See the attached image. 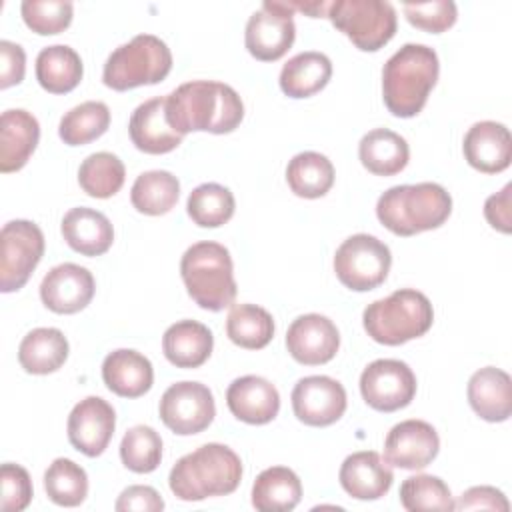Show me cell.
Returning <instances> with one entry per match:
<instances>
[{"label":"cell","instance_id":"6da1fadb","mask_svg":"<svg viewBox=\"0 0 512 512\" xmlns=\"http://www.w3.org/2000/svg\"><path fill=\"white\" fill-rule=\"evenodd\" d=\"M166 116L182 136L188 132L228 134L240 126L244 104L228 84L192 80L166 96Z\"/></svg>","mask_w":512,"mask_h":512},{"label":"cell","instance_id":"7a4b0ae2","mask_svg":"<svg viewBox=\"0 0 512 512\" xmlns=\"http://www.w3.org/2000/svg\"><path fill=\"white\" fill-rule=\"evenodd\" d=\"M440 72L438 54L426 44H404L382 68V96L386 108L398 118L416 116Z\"/></svg>","mask_w":512,"mask_h":512},{"label":"cell","instance_id":"3957f363","mask_svg":"<svg viewBox=\"0 0 512 512\" xmlns=\"http://www.w3.org/2000/svg\"><path fill=\"white\" fill-rule=\"evenodd\" d=\"M242 480L240 456L218 442L204 444L182 456L170 470L168 484L176 498L198 502L232 494Z\"/></svg>","mask_w":512,"mask_h":512},{"label":"cell","instance_id":"277c9868","mask_svg":"<svg viewBox=\"0 0 512 512\" xmlns=\"http://www.w3.org/2000/svg\"><path fill=\"white\" fill-rule=\"evenodd\" d=\"M452 212V196L436 182L388 188L376 202V216L396 236H414L442 226Z\"/></svg>","mask_w":512,"mask_h":512},{"label":"cell","instance_id":"5b68a950","mask_svg":"<svg viewBox=\"0 0 512 512\" xmlns=\"http://www.w3.org/2000/svg\"><path fill=\"white\" fill-rule=\"evenodd\" d=\"M180 276L188 296L204 310L220 312L234 304L236 280L228 248L218 242H196L180 260Z\"/></svg>","mask_w":512,"mask_h":512},{"label":"cell","instance_id":"8992f818","mask_svg":"<svg viewBox=\"0 0 512 512\" xmlns=\"http://www.w3.org/2000/svg\"><path fill=\"white\" fill-rule=\"evenodd\" d=\"M434 322V310L426 294L400 288L390 296L366 306L362 324L368 336L384 346H400L424 336Z\"/></svg>","mask_w":512,"mask_h":512},{"label":"cell","instance_id":"52a82bcc","mask_svg":"<svg viewBox=\"0 0 512 512\" xmlns=\"http://www.w3.org/2000/svg\"><path fill=\"white\" fill-rule=\"evenodd\" d=\"M172 70V52L154 34H138L118 46L106 60L102 80L108 88L124 92L144 84H158Z\"/></svg>","mask_w":512,"mask_h":512},{"label":"cell","instance_id":"ba28073f","mask_svg":"<svg viewBox=\"0 0 512 512\" xmlns=\"http://www.w3.org/2000/svg\"><path fill=\"white\" fill-rule=\"evenodd\" d=\"M326 16L364 52L380 50L396 34V10L384 0H336Z\"/></svg>","mask_w":512,"mask_h":512},{"label":"cell","instance_id":"9c48e42d","mask_svg":"<svg viewBox=\"0 0 512 512\" xmlns=\"http://www.w3.org/2000/svg\"><path fill=\"white\" fill-rule=\"evenodd\" d=\"M392 264L390 248L370 234L346 238L334 254L336 278L354 292H368L380 286Z\"/></svg>","mask_w":512,"mask_h":512},{"label":"cell","instance_id":"30bf717a","mask_svg":"<svg viewBox=\"0 0 512 512\" xmlns=\"http://www.w3.org/2000/svg\"><path fill=\"white\" fill-rule=\"evenodd\" d=\"M44 254V234L30 220H10L0 232V290H20Z\"/></svg>","mask_w":512,"mask_h":512},{"label":"cell","instance_id":"8fae6325","mask_svg":"<svg viewBox=\"0 0 512 512\" xmlns=\"http://www.w3.org/2000/svg\"><path fill=\"white\" fill-rule=\"evenodd\" d=\"M292 14L290 4L278 0H264L260 10L252 12L246 22L244 44L256 60L274 62L290 50L296 38Z\"/></svg>","mask_w":512,"mask_h":512},{"label":"cell","instance_id":"7c38bea8","mask_svg":"<svg viewBox=\"0 0 512 512\" xmlns=\"http://www.w3.org/2000/svg\"><path fill=\"white\" fill-rule=\"evenodd\" d=\"M160 420L174 434L190 436L206 430L214 416V396L206 384L184 380L176 382L160 398Z\"/></svg>","mask_w":512,"mask_h":512},{"label":"cell","instance_id":"4fadbf2b","mask_svg":"<svg viewBox=\"0 0 512 512\" xmlns=\"http://www.w3.org/2000/svg\"><path fill=\"white\" fill-rule=\"evenodd\" d=\"M360 392L370 408L378 412H394L412 402L416 394V376L406 362L380 358L362 370Z\"/></svg>","mask_w":512,"mask_h":512},{"label":"cell","instance_id":"5bb4252c","mask_svg":"<svg viewBox=\"0 0 512 512\" xmlns=\"http://www.w3.org/2000/svg\"><path fill=\"white\" fill-rule=\"evenodd\" d=\"M292 410L306 426H330L346 412V390L330 376H306L292 390Z\"/></svg>","mask_w":512,"mask_h":512},{"label":"cell","instance_id":"9a60e30c","mask_svg":"<svg viewBox=\"0 0 512 512\" xmlns=\"http://www.w3.org/2000/svg\"><path fill=\"white\" fill-rule=\"evenodd\" d=\"M440 450V438L424 420H404L390 428L384 440V460L402 470L426 468Z\"/></svg>","mask_w":512,"mask_h":512},{"label":"cell","instance_id":"2e32d148","mask_svg":"<svg viewBox=\"0 0 512 512\" xmlns=\"http://www.w3.org/2000/svg\"><path fill=\"white\" fill-rule=\"evenodd\" d=\"M114 428L116 412L100 396H88L80 400L68 416L70 444L90 458L100 456L108 448Z\"/></svg>","mask_w":512,"mask_h":512},{"label":"cell","instance_id":"e0dca14e","mask_svg":"<svg viewBox=\"0 0 512 512\" xmlns=\"http://www.w3.org/2000/svg\"><path fill=\"white\" fill-rule=\"evenodd\" d=\"M286 348L290 356L304 366L330 362L340 348V332L336 324L322 314L298 316L286 332Z\"/></svg>","mask_w":512,"mask_h":512},{"label":"cell","instance_id":"ac0fdd59","mask_svg":"<svg viewBox=\"0 0 512 512\" xmlns=\"http://www.w3.org/2000/svg\"><path fill=\"white\" fill-rule=\"evenodd\" d=\"M94 276L88 268L64 262L54 266L40 284L44 306L56 314H76L94 298Z\"/></svg>","mask_w":512,"mask_h":512},{"label":"cell","instance_id":"d6986e66","mask_svg":"<svg viewBox=\"0 0 512 512\" xmlns=\"http://www.w3.org/2000/svg\"><path fill=\"white\" fill-rule=\"evenodd\" d=\"M462 152L466 162L484 174H496L510 166L512 138L504 124L482 120L468 128Z\"/></svg>","mask_w":512,"mask_h":512},{"label":"cell","instance_id":"ffe728a7","mask_svg":"<svg viewBox=\"0 0 512 512\" xmlns=\"http://www.w3.org/2000/svg\"><path fill=\"white\" fill-rule=\"evenodd\" d=\"M226 404L232 416L246 424H268L278 416L280 394L262 376H240L226 390Z\"/></svg>","mask_w":512,"mask_h":512},{"label":"cell","instance_id":"44dd1931","mask_svg":"<svg viewBox=\"0 0 512 512\" xmlns=\"http://www.w3.org/2000/svg\"><path fill=\"white\" fill-rule=\"evenodd\" d=\"M128 134L132 144L146 154L172 152L182 142L166 116V96H156L142 102L130 116Z\"/></svg>","mask_w":512,"mask_h":512},{"label":"cell","instance_id":"7402d4cb","mask_svg":"<svg viewBox=\"0 0 512 512\" xmlns=\"http://www.w3.org/2000/svg\"><path fill=\"white\" fill-rule=\"evenodd\" d=\"M340 484L356 500H378L382 498L394 480V474L374 450H362L346 456L340 466Z\"/></svg>","mask_w":512,"mask_h":512},{"label":"cell","instance_id":"603a6c76","mask_svg":"<svg viewBox=\"0 0 512 512\" xmlns=\"http://www.w3.org/2000/svg\"><path fill=\"white\" fill-rule=\"evenodd\" d=\"M40 140V124L34 114L22 108L6 110L0 116V172L20 170Z\"/></svg>","mask_w":512,"mask_h":512},{"label":"cell","instance_id":"cb8c5ba5","mask_svg":"<svg viewBox=\"0 0 512 512\" xmlns=\"http://www.w3.org/2000/svg\"><path fill=\"white\" fill-rule=\"evenodd\" d=\"M466 394L472 410L486 422H504L512 414V382L496 366L476 370L468 380Z\"/></svg>","mask_w":512,"mask_h":512},{"label":"cell","instance_id":"d4e9b609","mask_svg":"<svg viewBox=\"0 0 512 512\" xmlns=\"http://www.w3.org/2000/svg\"><path fill=\"white\" fill-rule=\"evenodd\" d=\"M102 380L116 396L138 398L152 388L154 370L144 354L130 348H120L104 358Z\"/></svg>","mask_w":512,"mask_h":512},{"label":"cell","instance_id":"484cf974","mask_svg":"<svg viewBox=\"0 0 512 512\" xmlns=\"http://www.w3.org/2000/svg\"><path fill=\"white\" fill-rule=\"evenodd\" d=\"M66 244L82 256H100L110 250L114 242V228L110 220L86 206L72 208L64 214L60 224Z\"/></svg>","mask_w":512,"mask_h":512},{"label":"cell","instance_id":"4316f807","mask_svg":"<svg viewBox=\"0 0 512 512\" xmlns=\"http://www.w3.org/2000/svg\"><path fill=\"white\" fill-rule=\"evenodd\" d=\"M214 348V336L208 326L196 320H180L162 336V350L170 364L176 368L202 366Z\"/></svg>","mask_w":512,"mask_h":512},{"label":"cell","instance_id":"83f0119b","mask_svg":"<svg viewBox=\"0 0 512 512\" xmlns=\"http://www.w3.org/2000/svg\"><path fill=\"white\" fill-rule=\"evenodd\" d=\"M358 158L368 172L376 176H394L406 168L410 148L400 134L388 128H374L362 136Z\"/></svg>","mask_w":512,"mask_h":512},{"label":"cell","instance_id":"f1b7e54d","mask_svg":"<svg viewBox=\"0 0 512 512\" xmlns=\"http://www.w3.org/2000/svg\"><path fill=\"white\" fill-rule=\"evenodd\" d=\"M332 76V62L322 52H300L280 70V88L290 98H308L320 92Z\"/></svg>","mask_w":512,"mask_h":512},{"label":"cell","instance_id":"f546056e","mask_svg":"<svg viewBox=\"0 0 512 512\" xmlns=\"http://www.w3.org/2000/svg\"><path fill=\"white\" fill-rule=\"evenodd\" d=\"M302 484L294 470L272 466L262 470L252 486V506L260 512H288L298 506Z\"/></svg>","mask_w":512,"mask_h":512},{"label":"cell","instance_id":"4dcf8cb0","mask_svg":"<svg viewBox=\"0 0 512 512\" xmlns=\"http://www.w3.org/2000/svg\"><path fill=\"white\" fill-rule=\"evenodd\" d=\"M84 74L78 52L66 44H54L40 50L36 58V80L50 94L74 90Z\"/></svg>","mask_w":512,"mask_h":512},{"label":"cell","instance_id":"1f68e13d","mask_svg":"<svg viewBox=\"0 0 512 512\" xmlns=\"http://www.w3.org/2000/svg\"><path fill=\"white\" fill-rule=\"evenodd\" d=\"M68 350V340L58 328H34L20 342L18 362L28 374H50L66 362Z\"/></svg>","mask_w":512,"mask_h":512},{"label":"cell","instance_id":"d6a6232c","mask_svg":"<svg viewBox=\"0 0 512 512\" xmlns=\"http://www.w3.org/2000/svg\"><path fill=\"white\" fill-rule=\"evenodd\" d=\"M180 196V182L168 170L142 172L130 190L132 206L146 216H162L170 212Z\"/></svg>","mask_w":512,"mask_h":512},{"label":"cell","instance_id":"836d02e7","mask_svg":"<svg viewBox=\"0 0 512 512\" xmlns=\"http://www.w3.org/2000/svg\"><path fill=\"white\" fill-rule=\"evenodd\" d=\"M286 182L300 198H320L334 184V166L320 152H300L286 166Z\"/></svg>","mask_w":512,"mask_h":512},{"label":"cell","instance_id":"e575fe53","mask_svg":"<svg viewBox=\"0 0 512 512\" xmlns=\"http://www.w3.org/2000/svg\"><path fill=\"white\" fill-rule=\"evenodd\" d=\"M226 334L240 348L260 350L274 336V320L262 306L234 304L226 318Z\"/></svg>","mask_w":512,"mask_h":512},{"label":"cell","instance_id":"d590c367","mask_svg":"<svg viewBox=\"0 0 512 512\" xmlns=\"http://www.w3.org/2000/svg\"><path fill=\"white\" fill-rule=\"evenodd\" d=\"M110 126V110L104 102L88 100L68 110L58 126V134L68 146H84L100 138Z\"/></svg>","mask_w":512,"mask_h":512},{"label":"cell","instance_id":"8d00e7d4","mask_svg":"<svg viewBox=\"0 0 512 512\" xmlns=\"http://www.w3.org/2000/svg\"><path fill=\"white\" fill-rule=\"evenodd\" d=\"M126 178L122 160L112 152H94L78 168V184L92 198L114 196Z\"/></svg>","mask_w":512,"mask_h":512},{"label":"cell","instance_id":"74e56055","mask_svg":"<svg viewBox=\"0 0 512 512\" xmlns=\"http://www.w3.org/2000/svg\"><path fill=\"white\" fill-rule=\"evenodd\" d=\"M234 196L232 192L216 182H206L196 186L186 202V212L194 224L202 228H218L234 216Z\"/></svg>","mask_w":512,"mask_h":512},{"label":"cell","instance_id":"f35d334b","mask_svg":"<svg viewBox=\"0 0 512 512\" xmlns=\"http://www.w3.org/2000/svg\"><path fill=\"white\" fill-rule=\"evenodd\" d=\"M44 490L58 506H80L88 496L86 470L70 458H56L44 472Z\"/></svg>","mask_w":512,"mask_h":512},{"label":"cell","instance_id":"ab89813d","mask_svg":"<svg viewBox=\"0 0 512 512\" xmlns=\"http://www.w3.org/2000/svg\"><path fill=\"white\" fill-rule=\"evenodd\" d=\"M400 504L408 512H450L454 510V498L446 482L438 476L416 474L402 482Z\"/></svg>","mask_w":512,"mask_h":512},{"label":"cell","instance_id":"60d3db41","mask_svg":"<svg viewBox=\"0 0 512 512\" xmlns=\"http://www.w3.org/2000/svg\"><path fill=\"white\" fill-rule=\"evenodd\" d=\"M120 460L128 470L136 474L154 472L162 460L160 434L144 424L132 426L120 442Z\"/></svg>","mask_w":512,"mask_h":512},{"label":"cell","instance_id":"b9f144b4","mask_svg":"<svg viewBox=\"0 0 512 512\" xmlns=\"http://www.w3.org/2000/svg\"><path fill=\"white\" fill-rule=\"evenodd\" d=\"M20 14L32 32L48 36L58 34L70 26L74 6L72 2L64 0H24L20 4Z\"/></svg>","mask_w":512,"mask_h":512},{"label":"cell","instance_id":"7bdbcfd3","mask_svg":"<svg viewBox=\"0 0 512 512\" xmlns=\"http://www.w3.org/2000/svg\"><path fill=\"white\" fill-rule=\"evenodd\" d=\"M406 20L426 32L440 34L454 26L458 8L452 0H430V2H406L402 6Z\"/></svg>","mask_w":512,"mask_h":512},{"label":"cell","instance_id":"ee69618b","mask_svg":"<svg viewBox=\"0 0 512 512\" xmlns=\"http://www.w3.org/2000/svg\"><path fill=\"white\" fill-rule=\"evenodd\" d=\"M0 484H2L0 508L4 512H22L24 508H28L32 500V480L26 468L12 462L2 464Z\"/></svg>","mask_w":512,"mask_h":512},{"label":"cell","instance_id":"f6af8a7d","mask_svg":"<svg viewBox=\"0 0 512 512\" xmlns=\"http://www.w3.org/2000/svg\"><path fill=\"white\" fill-rule=\"evenodd\" d=\"M510 504L502 490L494 486H472L468 488L458 502H454V510H502L508 512Z\"/></svg>","mask_w":512,"mask_h":512},{"label":"cell","instance_id":"bcb514c9","mask_svg":"<svg viewBox=\"0 0 512 512\" xmlns=\"http://www.w3.org/2000/svg\"><path fill=\"white\" fill-rule=\"evenodd\" d=\"M26 54L20 44L10 40L0 42V88L6 90L24 80Z\"/></svg>","mask_w":512,"mask_h":512},{"label":"cell","instance_id":"7dc6e473","mask_svg":"<svg viewBox=\"0 0 512 512\" xmlns=\"http://www.w3.org/2000/svg\"><path fill=\"white\" fill-rule=\"evenodd\" d=\"M114 508L118 512L140 510V512H160L164 508V500L152 486H128L118 496Z\"/></svg>","mask_w":512,"mask_h":512},{"label":"cell","instance_id":"c3c4849f","mask_svg":"<svg viewBox=\"0 0 512 512\" xmlns=\"http://www.w3.org/2000/svg\"><path fill=\"white\" fill-rule=\"evenodd\" d=\"M510 192H512V184H506L500 192L488 196L484 202V216H486L488 224L504 234H508L512 230Z\"/></svg>","mask_w":512,"mask_h":512},{"label":"cell","instance_id":"681fc988","mask_svg":"<svg viewBox=\"0 0 512 512\" xmlns=\"http://www.w3.org/2000/svg\"><path fill=\"white\" fill-rule=\"evenodd\" d=\"M292 10H300L312 18L318 16H326L328 14V6L330 2H322V0H314V2H288Z\"/></svg>","mask_w":512,"mask_h":512}]
</instances>
